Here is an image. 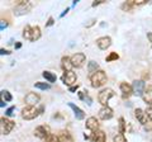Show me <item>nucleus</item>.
<instances>
[{
  "label": "nucleus",
  "mask_w": 152,
  "mask_h": 142,
  "mask_svg": "<svg viewBox=\"0 0 152 142\" xmlns=\"http://www.w3.org/2000/svg\"><path fill=\"white\" fill-rule=\"evenodd\" d=\"M90 81L93 88H100L107 83V74L103 70H98L95 74L90 75Z\"/></svg>",
  "instance_id": "obj_1"
},
{
  "label": "nucleus",
  "mask_w": 152,
  "mask_h": 142,
  "mask_svg": "<svg viewBox=\"0 0 152 142\" xmlns=\"http://www.w3.org/2000/svg\"><path fill=\"white\" fill-rule=\"evenodd\" d=\"M39 114V109H37L36 107H31V105H27L22 109V118L26 121H32L34 118L38 117Z\"/></svg>",
  "instance_id": "obj_2"
},
{
  "label": "nucleus",
  "mask_w": 152,
  "mask_h": 142,
  "mask_svg": "<svg viewBox=\"0 0 152 142\" xmlns=\"http://www.w3.org/2000/svg\"><path fill=\"white\" fill-rule=\"evenodd\" d=\"M113 97H114V91L112 90V89L107 88V89H103V90L99 93L98 100H99V103H100L103 107H107L108 102L110 100V98H113Z\"/></svg>",
  "instance_id": "obj_3"
},
{
  "label": "nucleus",
  "mask_w": 152,
  "mask_h": 142,
  "mask_svg": "<svg viewBox=\"0 0 152 142\" xmlns=\"http://www.w3.org/2000/svg\"><path fill=\"white\" fill-rule=\"evenodd\" d=\"M1 124H0V130H1V135H9L10 132L13 131V128L15 127V122L13 121H9L8 118L5 117H1Z\"/></svg>",
  "instance_id": "obj_4"
},
{
  "label": "nucleus",
  "mask_w": 152,
  "mask_h": 142,
  "mask_svg": "<svg viewBox=\"0 0 152 142\" xmlns=\"http://www.w3.org/2000/svg\"><path fill=\"white\" fill-rule=\"evenodd\" d=\"M34 136L38 137V138H48L51 136V128L50 126L47 124H42V126H38L37 128L34 130Z\"/></svg>",
  "instance_id": "obj_5"
},
{
  "label": "nucleus",
  "mask_w": 152,
  "mask_h": 142,
  "mask_svg": "<svg viewBox=\"0 0 152 142\" xmlns=\"http://www.w3.org/2000/svg\"><path fill=\"white\" fill-rule=\"evenodd\" d=\"M31 9H32L31 3L23 1V0H20V1L18 3L17 8L14 9V14H15V15H23V14H27L28 12L31 10Z\"/></svg>",
  "instance_id": "obj_6"
},
{
  "label": "nucleus",
  "mask_w": 152,
  "mask_h": 142,
  "mask_svg": "<svg viewBox=\"0 0 152 142\" xmlns=\"http://www.w3.org/2000/svg\"><path fill=\"white\" fill-rule=\"evenodd\" d=\"M62 83L65 85H67L69 88L74 86V84H76V74L74 72V71H65L64 75H62Z\"/></svg>",
  "instance_id": "obj_7"
},
{
  "label": "nucleus",
  "mask_w": 152,
  "mask_h": 142,
  "mask_svg": "<svg viewBox=\"0 0 152 142\" xmlns=\"http://www.w3.org/2000/svg\"><path fill=\"white\" fill-rule=\"evenodd\" d=\"M132 88H133V94H134V95L142 97L145 93L146 85H145V81H142V80H134L132 84Z\"/></svg>",
  "instance_id": "obj_8"
},
{
  "label": "nucleus",
  "mask_w": 152,
  "mask_h": 142,
  "mask_svg": "<svg viewBox=\"0 0 152 142\" xmlns=\"http://www.w3.org/2000/svg\"><path fill=\"white\" fill-rule=\"evenodd\" d=\"M134 117L138 119V122L141 123L142 126H147L148 123L151 122L150 119H148V117H147V114H146V112L145 111H142V109H140V108H137V109L134 111Z\"/></svg>",
  "instance_id": "obj_9"
},
{
  "label": "nucleus",
  "mask_w": 152,
  "mask_h": 142,
  "mask_svg": "<svg viewBox=\"0 0 152 142\" xmlns=\"http://www.w3.org/2000/svg\"><path fill=\"white\" fill-rule=\"evenodd\" d=\"M85 60H86V57H85V55L84 53H74L72 56H71V62H72L74 65V67H81V66L84 65L85 62Z\"/></svg>",
  "instance_id": "obj_10"
},
{
  "label": "nucleus",
  "mask_w": 152,
  "mask_h": 142,
  "mask_svg": "<svg viewBox=\"0 0 152 142\" xmlns=\"http://www.w3.org/2000/svg\"><path fill=\"white\" fill-rule=\"evenodd\" d=\"M114 116V113H113V109L110 107H103L100 111H99V118L103 121H108V119H112Z\"/></svg>",
  "instance_id": "obj_11"
},
{
  "label": "nucleus",
  "mask_w": 152,
  "mask_h": 142,
  "mask_svg": "<svg viewBox=\"0 0 152 142\" xmlns=\"http://www.w3.org/2000/svg\"><path fill=\"white\" fill-rule=\"evenodd\" d=\"M96 45H98V47L100 50H107L112 45V38L110 37H107V36L105 37H100V38L96 40Z\"/></svg>",
  "instance_id": "obj_12"
},
{
  "label": "nucleus",
  "mask_w": 152,
  "mask_h": 142,
  "mask_svg": "<svg viewBox=\"0 0 152 142\" xmlns=\"http://www.w3.org/2000/svg\"><path fill=\"white\" fill-rule=\"evenodd\" d=\"M39 99H41V97L38 95V94H36V93H28L27 95H26V103L28 104V105H31V107H34L36 104L39 102Z\"/></svg>",
  "instance_id": "obj_13"
},
{
  "label": "nucleus",
  "mask_w": 152,
  "mask_h": 142,
  "mask_svg": "<svg viewBox=\"0 0 152 142\" xmlns=\"http://www.w3.org/2000/svg\"><path fill=\"white\" fill-rule=\"evenodd\" d=\"M85 126H86L88 130L95 132V131H98V128H99V121H98L95 117H89L88 119H86V123H85Z\"/></svg>",
  "instance_id": "obj_14"
},
{
  "label": "nucleus",
  "mask_w": 152,
  "mask_h": 142,
  "mask_svg": "<svg viewBox=\"0 0 152 142\" xmlns=\"http://www.w3.org/2000/svg\"><path fill=\"white\" fill-rule=\"evenodd\" d=\"M121 91H122V97L123 98H129L133 94V88H132V85H129V84L122 83L121 84Z\"/></svg>",
  "instance_id": "obj_15"
},
{
  "label": "nucleus",
  "mask_w": 152,
  "mask_h": 142,
  "mask_svg": "<svg viewBox=\"0 0 152 142\" xmlns=\"http://www.w3.org/2000/svg\"><path fill=\"white\" fill-rule=\"evenodd\" d=\"M69 107L74 111V114H75V117H76V119H80V121H81V119H84V118H85L84 111L80 109V108H79L77 105H75L74 103H69Z\"/></svg>",
  "instance_id": "obj_16"
},
{
  "label": "nucleus",
  "mask_w": 152,
  "mask_h": 142,
  "mask_svg": "<svg viewBox=\"0 0 152 142\" xmlns=\"http://www.w3.org/2000/svg\"><path fill=\"white\" fill-rule=\"evenodd\" d=\"M105 140H107V136H105V133H104L103 131L98 130V131L93 132V136H91V141L93 142H105Z\"/></svg>",
  "instance_id": "obj_17"
},
{
  "label": "nucleus",
  "mask_w": 152,
  "mask_h": 142,
  "mask_svg": "<svg viewBox=\"0 0 152 142\" xmlns=\"http://www.w3.org/2000/svg\"><path fill=\"white\" fill-rule=\"evenodd\" d=\"M142 99L145 100L146 104L152 105V85H150V86H147L145 89V93H143V95H142Z\"/></svg>",
  "instance_id": "obj_18"
},
{
  "label": "nucleus",
  "mask_w": 152,
  "mask_h": 142,
  "mask_svg": "<svg viewBox=\"0 0 152 142\" xmlns=\"http://www.w3.org/2000/svg\"><path fill=\"white\" fill-rule=\"evenodd\" d=\"M61 66H62V69L65 71H72L74 65H72V62H71V57H69V56H64L62 60H61Z\"/></svg>",
  "instance_id": "obj_19"
},
{
  "label": "nucleus",
  "mask_w": 152,
  "mask_h": 142,
  "mask_svg": "<svg viewBox=\"0 0 152 142\" xmlns=\"http://www.w3.org/2000/svg\"><path fill=\"white\" fill-rule=\"evenodd\" d=\"M41 38V28L36 26V27H33V29H32V41L31 42H36Z\"/></svg>",
  "instance_id": "obj_20"
},
{
  "label": "nucleus",
  "mask_w": 152,
  "mask_h": 142,
  "mask_svg": "<svg viewBox=\"0 0 152 142\" xmlns=\"http://www.w3.org/2000/svg\"><path fill=\"white\" fill-rule=\"evenodd\" d=\"M42 76H43L48 83H55L56 79H57L56 75L53 72H50V71H43V72H42Z\"/></svg>",
  "instance_id": "obj_21"
},
{
  "label": "nucleus",
  "mask_w": 152,
  "mask_h": 142,
  "mask_svg": "<svg viewBox=\"0 0 152 142\" xmlns=\"http://www.w3.org/2000/svg\"><path fill=\"white\" fill-rule=\"evenodd\" d=\"M32 29H33V27L26 26L24 29H23V38H26L28 41H32Z\"/></svg>",
  "instance_id": "obj_22"
},
{
  "label": "nucleus",
  "mask_w": 152,
  "mask_h": 142,
  "mask_svg": "<svg viewBox=\"0 0 152 142\" xmlns=\"http://www.w3.org/2000/svg\"><path fill=\"white\" fill-rule=\"evenodd\" d=\"M98 70H99V65L95 62V61H90V62L88 64V71H89V74H90V75L95 74Z\"/></svg>",
  "instance_id": "obj_23"
},
{
  "label": "nucleus",
  "mask_w": 152,
  "mask_h": 142,
  "mask_svg": "<svg viewBox=\"0 0 152 142\" xmlns=\"http://www.w3.org/2000/svg\"><path fill=\"white\" fill-rule=\"evenodd\" d=\"M60 141L61 142H74L72 137H71V135L69 132H64V133L60 136Z\"/></svg>",
  "instance_id": "obj_24"
},
{
  "label": "nucleus",
  "mask_w": 152,
  "mask_h": 142,
  "mask_svg": "<svg viewBox=\"0 0 152 142\" xmlns=\"http://www.w3.org/2000/svg\"><path fill=\"white\" fill-rule=\"evenodd\" d=\"M133 7H134V4H133V1L131 0V1H126V3H123L121 8H122L124 12H131L132 9H133Z\"/></svg>",
  "instance_id": "obj_25"
},
{
  "label": "nucleus",
  "mask_w": 152,
  "mask_h": 142,
  "mask_svg": "<svg viewBox=\"0 0 152 142\" xmlns=\"http://www.w3.org/2000/svg\"><path fill=\"white\" fill-rule=\"evenodd\" d=\"M118 59H119V55H118L117 52H110V53L107 56L105 61H107V62H112V61H117Z\"/></svg>",
  "instance_id": "obj_26"
},
{
  "label": "nucleus",
  "mask_w": 152,
  "mask_h": 142,
  "mask_svg": "<svg viewBox=\"0 0 152 142\" xmlns=\"http://www.w3.org/2000/svg\"><path fill=\"white\" fill-rule=\"evenodd\" d=\"M34 86L37 89H41V90H48V89L51 88V85L48 83H36Z\"/></svg>",
  "instance_id": "obj_27"
},
{
  "label": "nucleus",
  "mask_w": 152,
  "mask_h": 142,
  "mask_svg": "<svg viewBox=\"0 0 152 142\" xmlns=\"http://www.w3.org/2000/svg\"><path fill=\"white\" fill-rule=\"evenodd\" d=\"M1 98H3V100L5 99V102H12V99H13L12 94L9 93V91H7V90H3L1 91Z\"/></svg>",
  "instance_id": "obj_28"
},
{
  "label": "nucleus",
  "mask_w": 152,
  "mask_h": 142,
  "mask_svg": "<svg viewBox=\"0 0 152 142\" xmlns=\"http://www.w3.org/2000/svg\"><path fill=\"white\" fill-rule=\"evenodd\" d=\"M126 132V122H124V118H119V133H124Z\"/></svg>",
  "instance_id": "obj_29"
},
{
  "label": "nucleus",
  "mask_w": 152,
  "mask_h": 142,
  "mask_svg": "<svg viewBox=\"0 0 152 142\" xmlns=\"http://www.w3.org/2000/svg\"><path fill=\"white\" fill-rule=\"evenodd\" d=\"M114 142H127V140H126L124 135H122V133H118V135H115V136H114Z\"/></svg>",
  "instance_id": "obj_30"
},
{
  "label": "nucleus",
  "mask_w": 152,
  "mask_h": 142,
  "mask_svg": "<svg viewBox=\"0 0 152 142\" xmlns=\"http://www.w3.org/2000/svg\"><path fill=\"white\" fill-rule=\"evenodd\" d=\"M46 142H61L60 141V137L58 136H55V135H51L46 140Z\"/></svg>",
  "instance_id": "obj_31"
},
{
  "label": "nucleus",
  "mask_w": 152,
  "mask_h": 142,
  "mask_svg": "<svg viewBox=\"0 0 152 142\" xmlns=\"http://www.w3.org/2000/svg\"><path fill=\"white\" fill-rule=\"evenodd\" d=\"M145 112H146L147 117H148V119L152 122V107H148V108H147V109H146Z\"/></svg>",
  "instance_id": "obj_32"
},
{
  "label": "nucleus",
  "mask_w": 152,
  "mask_h": 142,
  "mask_svg": "<svg viewBox=\"0 0 152 142\" xmlns=\"http://www.w3.org/2000/svg\"><path fill=\"white\" fill-rule=\"evenodd\" d=\"M14 109H15V107H10V108H8L7 112H5V116H7V117H10V116L13 114Z\"/></svg>",
  "instance_id": "obj_33"
},
{
  "label": "nucleus",
  "mask_w": 152,
  "mask_h": 142,
  "mask_svg": "<svg viewBox=\"0 0 152 142\" xmlns=\"http://www.w3.org/2000/svg\"><path fill=\"white\" fill-rule=\"evenodd\" d=\"M133 4H134V7L136 5H142V4H146V0H132Z\"/></svg>",
  "instance_id": "obj_34"
},
{
  "label": "nucleus",
  "mask_w": 152,
  "mask_h": 142,
  "mask_svg": "<svg viewBox=\"0 0 152 142\" xmlns=\"http://www.w3.org/2000/svg\"><path fill=\"white\" fill-rule=\"evenodd\" d=\"M7 26H8V23L5 20H1V23H0V29L4 31V28H7Z\"/></svg>",
  "instance_id": "obj_35"
},
{
  "label": "nucleus",
  "mask_w": 152,
  "mask_h": 142,
  "mask_svg": "<svg viewBox=\"0 0 152 142\" xmlns=\"http://www.w3.org/2000/svg\"><path fill=\"white\" fill-rule=\"evenodd\" d=\"M53 23H55V20H53V18H50V19H48V22H47V24H46V27H50V26H52V24H53Z\"/></svg>",
  "instance_id": "obj_36"
},
{
  "label": "nucleus",
  "mask_w": 152,
  "mask_h": 142,
  "mask_svg": "<svg viewBox=\"0 0 152 142\" xmlns=\"http://www.w3.org/2000/svg\"><path fill=\"white\" fill-rule=\"evenodd\" d=\"M0 53H1V55H10V52H9L8 50L1 48V50H0Z\"/></svg>",
  "instance_id": "obj_37"
},
{
  "label": "nucleus",
  "mask_w": 152,
  "mask_h": 142,
  "mask_svg": "<svg viewBox=\"0 0 152 142\" xmlns=\"http://www.w3.org/2000/svg\"><path fill=\"white\" fill-rule=\"evenodd\" d=\"M77 88H79V85H75V86L69 88V90H70V91H76V90H77Z\"/></svg>",
  "instance_id": "obj_38"
},
{
  "label": "nucleus",
  "mask_w": 152,
  "mask_h": 142,
  "mask_svg": "<svg viewBox=\"0 0 152 142\" xmlns=\"http://www.w3.org/2000/svg\"><path fill=\"white\" fill-rule=\"evenodd\" d=\"M102 3H104V0H98V1H94L93 7H96V5H99V4H102Z\"/></svg>",
  "instance_id": "obj_39"
},
{
  "label": "nucleus",
  "mask_w": 152,
  "mask_h": 142,
  "mask_svg": "<svg viewBox=\"0 0 152 142\" xmlns=\"http://www.w3.org/2000/svg\"><path fill=\"white\" fill-rule=\"evenodd\" d=\"M20 47H22L20 43H15V48H20Z\"/></svg>",
  "instance_id": "obj_40"
},
{
  "label": "nucleus",
  "mask_w": 152,
  "mask_h": 142,
  "mask_svg": "<svg viewBox=\"0 0 152 142\" xmlns=\"http://www.w3.org/2000/svg\"><path fill=\"white\" fill-rule=\"evenodd\" d=\"M148 38H150V41L152 42V33H148Z\"/></svg>",
  "instance_id": "obj_41"
},
{
  "label": "nucleus",
  "mask_w": 152,
  "mask_h": 142,
  "mask_svg": "<svg viewBox=\"0 0 152 142\" xmlns=\"http://www.w3.org/2000/svg\"><path fill=\"white\" fill-rule=\"evenodd\" d=\"M5 104H7V103H4V100H1V103H0V107H4Z\"/></svg>",
  "instance_id": "obj_42"
}]
</instances>
